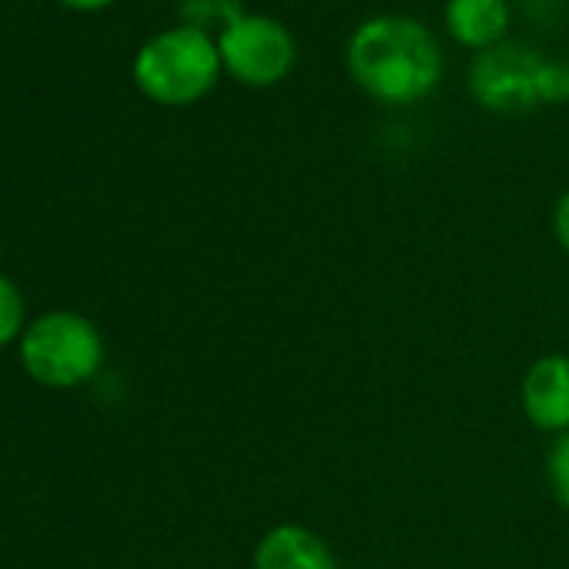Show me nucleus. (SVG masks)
<instances>
[{
    "label": "nucleus",
    "instance_id": "nucleus-12",
    "mask_svg": "<svg viewBox=\"0 0 569 569\" xmlns=\"http://www.w3.org/2000/svg\"><path fill=\"white\" fill-rule=\"evenodd\" d=\"M68 8H78V11H101V8H108L111 0H64Z\"/></svg>",
    "mask_w": 569,
    "mask_h": 569
},
{
    "label": "nucleus",
    "instance_id": "nucleus-8",
    "mask_svg": "<svg viewBox=\"0 0 569 569\" xmlns=\"http://www.w3.org/2000/svg\"><path fill=\"white\" fill-rule=\"evenodd\" d=\"M512 28L509 0H446V31L466 51H489Z\"/></svg>",
    "mask_w": 569,
    "mask_h": 569
},
{
    "label": "nucleus",
    "instance_id": "nucleus-2",
    "mask_svg": "<svg viewBox=\"0 0 569 569\" xmlns=\"http://www.w3.org/2000/svg\"><path fill=\"white\" fill-rule=\"evenodd\" d=\"M218 41L194 24L154 34L134 58V84L144 98L164 108L201 101L221 74Z\"/></svg>",
    "mask_w": 569,
    "mask_h": 569
},
{
    "label": "nucleus",
    "instance_id": "nucleus-11",
    "mask_svg": "<svg viewBox=\"0 0 569 569\" xmlns=\"http://www.w3.org/2000/svg\"><path fill=\"white\" fill-rule=\"evenodd\" d=\"M552 234H556L559 248L569 254V188L559 194V201L552 208Z\"/></svg>",
    "mask_w": 569,
    "mask_h": 569
},
{
    "label": "nucleus",
    "instance_id": "nucleus-5",
    "mask_svg": "<svg viewBox=\"0 0 569 569\" xmlns=\"http://www.w3.org/2000/svg\"><path fill=\"white\" fill-rule=\"evenodd\" d=\"M221 68L244 88H271L296 68L299 48L292 31L268 14L238 11L218 34Z\"/></svg>",
    "mask_w": 569,
    "mask_h": 569
},
{
    "label": "nucleus",
    "instance_id": "nucleus-1",
    "mask_svg": "<svg viewBox=\"0 0 569 569\" xmlns=\"http://www.w3.org/2000/svg\"><path fill=\"white\" fill-rule=\"evenodd\" d=\"M349 78L379 104H416L442 81V51L432 31L406 14L362 21L346 44Z\"/></svg>",
    "mask_w": 569,
    "mask_h": 569
},
{
    "label": "nucleus",
    "instance_id": "nucleus-9",
    "mask_svg": "<svg viewBox=\"0 0 569 569\" xmlns=\"http://www.w3.org/2000/svg\"><path fill=\"white\" fill-rule=\"evenodd\" d=\"M546 472H549V486L556 502L569 512V432L556 436L549 459H546Z\"/></svg>",
    "mask_w": 569,
    "mask_h": 569
},
{
    "label": "nucleus",
    "instance_id": "nucleus-3",
    "mask_svg": "<svg viewBox=\"0 0 569 569\" xmlns=\"http://www.w3.org/2000/svg\"><path fill=\"white\" fill-rule=\"evenodd\" d=\"M472 98L496 114H522L546 101L566 98L562 64H552L546 54L502 41L482 51L469 68Z\"/></svg>",
    "mask_w": 569,
    "mask_h": 569
},
{
    "label": "nucleus",
    "instance_id": "nucleus-7",
    "mask_svg": "<svg viewBox=\"0 0 569 569\" xmlns=\"http://www.w3.org/2000/svg\"><path fill=\"white\" fill-rule=\"evenodd\" d=\"M254 569H339L329 542L299 522L271 526L254 546Z\"/></svg>",
    "mask_w": 569,
    "mask_h": 569
},
{
    "label": "nucleus",
    "instance_id": "nucleus-4",
    "mask_svg": "<svg viewBox=\"0 0 569 569\" xmlns=\"http://www.w3.org/2000/svg\"><path fill=\"white\" fill-rule=\"evenodd\" d=\"M104 359L98 329L74 312H51L28 326L21 339V362L34 382L51 389H71L88 382Z\"/></svg>",
    "mask_w": 569,
    "mask_h": 569
},
{
    "label": "nucleus",
    "instance_id": "nucleus-6",
    "mask_svg": "<svg viewBox=\"0 0 569 569\" xmlns=\"http://www.w3.org/2000/svg\"><path fill=\"white\" fill-rule=\"evenodd\" d=\"M522 412L539 432H569V359L542 356L522 376Z\"/></svg>",
    "mask_w": 569,
    "mask_h": 569
},
{
    "label": "nucleus",
    "instance_id": "nucleus-10",
    "mask_svg": "<svg viewBox=\"0 0 569 569\" xmlns=\"http://www.w3.org/2000/svg\"><path fill=\"white\" fill-rule=\"evenodd\" d=\"M24 326V302L21 292L14 289V281H8L0 274V346H8L11 339H18Z\"/></svg>",
    "mask_w": 569,
    "mask_h": 569
}]
</instances>
